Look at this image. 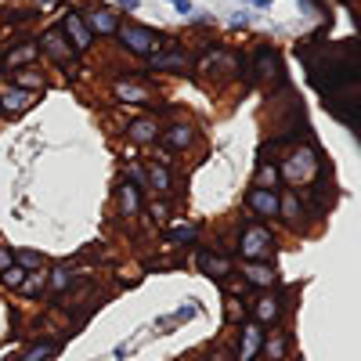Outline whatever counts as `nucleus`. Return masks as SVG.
Listing matches in <instances>:
<instances>
[{"mask_svg":"<svg viewBox=\"0 0 361 361\" xmlns=\"http://www.w3.org/2000/svg\"><path fill=\"white\" fill-rule=\"evenodd\" d=\"M275 253V235H271L267 224L260 221H246L243 231H238V257L243 260H267Z\"/></svg>","mask_w":361,"mask_h":361,"instance_id":"f257e3e1","label":"nucleus"},{"mask_svg":"<svg viewBox=\"0 0 361 361\" xmlns=\"http://www.w3.org/2000/svg\"><path fill=\"white\" fill-rule=\"evenodd\" d=\"M279 177H286L289 185H307V180L318 177V156H314V148H296V152L282 163Z\"/></svg>","mask_w":361,"mask_h":361,"instance_id":"f03ea898","label":"nucleus"},{"mask_svg":"<svg viewBox=\"0 0 361 361\" xmlns=\"http://www.w3.org/2000/svg\"><path fill=\"white\" fill-rule=\"evenodd\" d=\"M145 66L152 69V73H188L192 62H188V51L180 47V44H166L159 51H152L145 58Z\"/></svg>","mask_w":361,"mask_h":361,"instance_id":"7ed1b4c3","label":"nucleus"},{"mask_svg":"<svg viewBox=\"0 0 361 361\" xmlns=\"http://www.w3.org/2000/svg\"><path fill=\"white\" fill-rule=\"evenodd\" d=\"M37 44H40V54H47L58 69H69V66H73L76 47L69 44V37L62 33V29H47V33H44Z\"/></svg>","mask_w":361,"mask_h":361,"instance_id":"20e7f679","label":"nucleus"},{"mask_svg":"<svg viewBox=\"0 0 361 361\" xmlns=\"http://www.w3.org/2000/svg\"><path fill=\"white\" fill-rule=\"evenodd\" d=\"M116 37H119V44H123L130 54H137V58H148V54L156 51V33H152V29H145V25L123 22Z\"/></svg>","mask_w":361,"mask_h":361,"instance_id":"39448f33","label":"nucleus"},{"mask_svg":"<svg viewBox=\"0 0 361 361\" xmlns=\"http://www.w3.org/2000/svg\"><path fill=\"white\" fill-rule=\"evenodd\" d=\"M37 58H40V44L37 40H18L15 47H8L4 54H0V69L18 73V69H29Z\"/></svg>","mask_w":361,"mask_h":361,"instance_id":"423d86ee","label":"nucleus"},{"mask_svg":"<svg viewBox=\"0 0 361 361\" xmlns=\"http://www.w3.org/2000/svg\"><path fill=\"white\" fill-rule=\"evenodd\" d=\"M195 267L202 271L206 279H214V282H228V279H231V271H235L231 257L214 253V250H199V253H195Z\"/></svg>","mask_w":361,"mask_h":361,"instance_id":"0eeeda50","label":"nucleus"},{"mask_svg":"<svg viewBox=\"0 0 361 361\" xmlns=\"http://www.w3.org/2000/svg\"><path fill=\"white\" fill-rule=\"evenodd\" d=\"M260 350H264V325L260 322H243V329H238V354H235V361H253Z\"/></svg>","mask_w":361,"mask_h":361,"instance_id":"6e6552de","label":"nucleus"},{"mask_svg":"<svg viewBox=\"0 0 361 361\" xmlns=\"http://www.w3.org/2000/svg\"><path fill=\"white\" fill-rule=\"evenodd\" d=\"M246 202H250V209H253L257 217L275 221L279 217V206H282V195H275V188H250Z\"/></svg>","mask_w":361,"mask_h":361,"instance_id":"1a4fd4ad","label":"nucleus"},{"mask_svg":"<svg viewBox=\"0 0 361 361\" xmlns=\"http://www.w3.org/2000/svg\"><path fill=\"white\" fill-rule=\"evenodd\" d=\"M62 33L69 37V44L76 47V54L90 51V44H94V33H90V25L83 22V15H66V25H62Z\"/></svg>","mask_w":361,"mask_h":361,"instance_id":"9d476101","label":"nucleus"},{"mask_svg":"<svg viewBox=\"0 0 361 361\" xmlns=\"http://www.w3.org/2000/svg\"><path fill=\"white\" fill-rule=\"evenodd\" d=\"M83 22L90 25V33H94V37H116L119 33V15L109 11V8H87Z\"/></svg>","mask_w":361,"mask_h":361,"instance_id":"9b49d317","label":"nucleus"},{"mask_svg":"<svg viewBox=\"0 0 361 361\" xmlns=\"http://www.w3.org/2000/svg\"><path fill=\"white\" fill-rule=\"evenodd\" d=\"M159 134H163V127H159L156 116H137L134 123L127 127V137L134 145H152V141H159Z\"/></svg>","mask_w":361,"mask_h":361,"instance_id":"f8f14e48","label":"nucleus"},{"mask_svg":"<svg viewBox=\"0 0 361 361\" xmlns=\"http://www.w3.org/2000/svg\"><path fill=\"white\" fill-rule=\"evenodd\" d=\"M29 105H33V94H29V90H18V87H11V83L0 87V112L22 116Z\"/></svg>","mask_w":361,"mask_h":361,"instance_id":"ddd939ff","label":"nucleus"},{"mask_svg":"<svg viewBox=\"0 0 361 361\" xmlns=\"http://www.w3.org/2000/svg\"><path fill=\"white\" fill-rule=\"evenodd\" d=\"M253 62H257V80H267V83L282 80V62H279L275 47H257Z\"/></svg>","mask_w":361,"mask_h":361,"instance_id":"4468645a","label":"nucleus"},{"mask_svg":"<svg viewBox=\"0 0 361 361\" xmlns=\"http://www.w3.org/2000/svg\"><path fill=\"white\" fill-rule=\"evenodd\" d=\"M163 141H166V148H173V152H188V148H195V127H188V123H170L163 134H159Z\"/></svg>","mask_w":361,"mask_h":361,"instance_id":"2eb2a0df","label":"nucleus"},{"mask_svg":"<svg viewBox=\"0 0 361 361\" xmlns=\"http://www.w3.org/2000/svg\"><path fill=\"white\" fill-rule=\"evenodd\" d=\"M243 275H246V279H250V286H257V289H271V286L279 282L275 267L264 264V260H246V264H243Z\"/></svg>","mask_w":361,"mask_h":361,"instance_id":"dca6fc26","label":"nucleus"},{"mask_svg":"<svg viewBox=\"0 0 361 361\" xmlns=\"http://www.w3.org/2000/svg\"><path fill=\"white\" fill-rule=\"evenodd\" d=\"M112 94H116L119 102H127V105H148V102H152V90L141 87V83H134V80H119V83L112 87Z\"/></svg>","mask_w":361,"mask_h":361,"instance_id":"f3484780","label":"nucleus"},{"mask_svg":"<svg viewBox=\"0 0 361 361\" xmlns=\"http://www.w3.org/2000/svg\"><path fill=\"white\" fill-rule=\"evenodd\" d=\"M116 195H119V217H137V209H141V188H134L130 180L123 177L119 180V188H116Z\"/></svg>","mask_w":361,"mask_h":361,"instance_id":"a211bd4d","label":"nucleus"},{"mask_svg":"<svg viewBox=\"0 0 361 361\" xmlns=\"http://www.w3.org/2000/svg\"><path fill=\"white\" fill-rule=\"evenodd\" d=\"M282 318V304H279V296L275 293H264L257 304H253V322L260 325H275Z\"/></svg>","mask_w":361,"mask_h":361,"instance_id":"6ab92c4d","label":"nucleus"},{"mask_svg":"<svg viewBox=\"0 0 361 361\" xmlns=\"http://www.w3.org/2000/svg\"><path fill=\"white\" fill-rule=\"evenodd\" d=\"M11 87H18V90H29V94H40V90L47 87V76L40 73V69H18V73H11V80H8Z\"/></svg>","mask_w":361,"mask_h":361,"instance_id":"aec40b11","label":"nucleus"},{"mask_svg":"<svg viewBox=\"0 0 361 361\" xmlns=\"http://www.w3.org/2000/svg\"><path fill=\"white\" fill-rule=\"evenodd\" d=\"M166 238L173 246H195L199 243V228L192 221H170L166 224Z\"/></svg>","mask_w":361,"mask_h":361,"instance_id":"412c9836","label":"nucleus"},{"mask_svg":"<svg viewBox=\"0 0 361 361\" xmlns=\"http://www.w3.org/2000/svg\"><path fill=\"white\" fill-rule=\"evenodd\" d=\"M145 177H148V192H156V195H170L173 180H170V170H166L163 163H148V166H145Z\"/></svg>","mask_w":361,"mask_h":361,"instance_id":"4be33fe9","label":"nucleus"},{"mask_svg":"<svg viewBox=\"0 0 361 361\" xmlns=\"http://www.w3.org/2000/svg\"><path fill=\"white\" fill-rule=\"evenodd\" d=\"M58 347H62L58 340H40V343H33V347H25L18 361H54Z\"/></svg>","mask_w":361,"mask_h":361,"instance_id":"5701e85b","label":"nucleus"},{"mask_svg":"<svg viewBox=\"0 0 361 361\" xmlns=\"http://www.w3.org/2000/svg\"><path fill=\"white\" fill-rule=\"evenodd\" d=\"M73 282H76L73 267H54L51 275H47V293L62 296V293H69V289H73Z\"/></svg>","mask_w":361,"mask_h":361,"instance_id":"b1692460","label":"nucleus"},{"mask_svg":"<svg viewBox=\"0 0 361 361\" xmlns=\"http://www.w3.org/2000/svg\"><path fill=\"white\" fill-rule=\"evenodd\" d=\"M47 275H51V271H44V267H37V271H29V275H25V282H22V296H29V300H33V296H44L47 293Z\"/></svg>","mask_w":361,"mask_h":361,"instance_id":"393cba45","label":"nucleus"},{"mask_svg":"<svg viewBox=\"0 0 361 361\" xmlns=\"http://www.w3.org/2000/svg\"><path fill=\"white\" fill-rule=\"evenodd\" d=\"M286 350H289V333H271V336H264V354H267V361H282Z\"/></svg>","mask_w":361,"mask_h":361,"instance_id":"a878e982","label":"nucleus"},{"mask_svg":"<svg viewBox=\"0 0 361 361\" xmlns=\"http://www.w3.org/2000/svg\"><path fill=\"white\" fill-rule=\"evenodd\" d=\"M279 214L289 221V228H296L300 221H304V209H300V195H282V206H279Z\"/></svg>","mask_w":361,"mask_h":361,"instance_id":"bb28decb","label":"nucleus"},{"mask_svg":"<svg viewBox=\"0 0 361 361\" xmlns=\"http://www.w3.org/2000/svg\"><path fill=\"white\" fill-rule=\"evenodd\" d=\"M15 264L22 271H37V267H44V253H37V250H15Z\"/></svg>","mask_w":361,"mask_h":361,"instance_id":"cd10ccee","label":"nucleus"},{"mask_svg":"<svg viewBox=\"0 0 361 361\" xmlns=\"http://www.w3.org/2000/svg\"><path fill=\"white\" fill-rule=\"evenodd\" d=\"M195 314H199V304H185V307H180V314L163 318V322H159V329L166 333V329H173V325H185V322H188V318H195Z\"/></svg>","mask_w":361,"mask_h":361,"instance_id":"c85d7f7f","label":"nucleus"},{"mask_svg":"<svg viewBox=\"0 0 361 361\" xmlns=\"http://www.w3.org/2000/svg\"><path fill=\"white\" fill-rule=\"evenodd\" d=\"M25 275H29V271H22L18 264H11L8 271H0V282H4L8 289H22V282H25Z\"/></svg>","mask_w":361,"mask_h":361,"instance_id":"c756f323","label":"nucleus"},{"mask_svg":"<svg viewBox=\"0 0 361 361\" xmlns=\"http://www.w3.org/2000/svg\"><path fill=\"white\" fill-rule=\"evenodd\" d=\"M275 180H279V170L264 166V170L257 173V185H253V188H275Z\"/></svg>","mask_w":361,"mask_h":361,"instance_id":"7c9ffc66","label":"nucleus"},{"mask_svg":"<svg viewBox=\"0 0 361 361\" xmlns=\"http://www.w3.org/2000/svg\"><path fill=\"white\" fill-rule=\"evenodd\" d=\"M228 318H231V322L243 318V300H238V296H228Z\"/></svg>","mask_w":361,"mask_h":361,"instance_id":"2f4dec72","label":"nucleus"},{"mask_svg":"<svg viewBox=\"0 0 361 361\" xmlns=\"http://www.w3.org/2000/svg\"><path fill=\"white\" fill-rule=\"evenodd\" d=\"M15 264V250H8V246H0V271H8Z\"/></svg>","mask_w":361,"mask_h":361,"instance_id":"473e14b6","label":"nucleus"},{"mask_svg":"<svg viewBox=\"0 0 361 361\" xmlns=\"http://www.w3.org/2000/svg\"><path fill=\"white\" fill-rule=\"evenodd\" d=\"M119 4H123L127 11H134V8H137V0H119Z\"/></svg>","mask_w":361,"mask_h":361,"instance_id":"72a5a7b5","label":"nucleus"},{"mask_svg":"<svg viewBox=\"0 0 361 361\" xmlns=\"http://www.w3.org/2000/svg\"><path fill=\"white\" fill-rule=\"evenodd\" d=\"M209 361H228V357H224V354H221V350H217V354H214V357H209Z\"/></svg>","mask_w":361,"mask_h":361,"instance_id":"f704fd0d","label":"nucleus"},{"mask_svg":"<svg viewBox=\"0 0 361 361\" xmlns=\"http://www.w3.org/2000/svg\"><path fill=\"white\" fill-rule=\"evenodd\" d=\"M40 4H44V8H47V4H51V0H40Z\"/></svg>","mask_w":361,"mask_h":361,"instance_id":"c9c22d12","label":"nucleus"},{"mask_svg":"<svg viewBox=\"0 0 361 361\" xmlns=\"http://www.w3.org/2000/svg\"><path fill=\"white\" fill-rule=\"evenodd\" d=\"M170 4H177V0H170Z\"/></svg>","mask_w":361,"mask_h":361,"instance_id":"e433bc0d","label":"nucleus"}]
</instances>
